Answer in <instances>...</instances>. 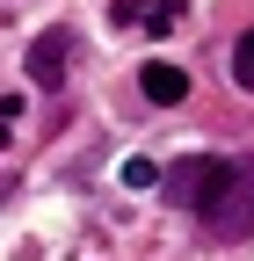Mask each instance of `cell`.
I'll list each match as a JSON object with an SVG mask.
<instances>
[{
  "label": "cell",
  "mask_w": 254,
  "mask_h": 261,
  "mask_svg": "<svg viewBox=\"0 0 254 261\" xmlns=\"http://www.w3.org/2000/svg\"><path fill=\"white\" fill-rule=\"evenodd\" d=\"M211 240H254V160H225L211 203H204Z\"/></svg>",
  "instance_id": "obj_1"
},
{
  "label": "cell",
  "mask_w": 254,
  "mask_h": 261,
  "mask_svg": "<svg viewBox=\"0 0 254 261\" xmlns=\"http://www.w3.org/2000/svg\"><path fill=\"white\" fill-rule=\"evenodd\" d=\"M66 73H73V37L66 29H44V37L29 44V80L37 87H66Z\"/></svg>",
  "instance_id": "obj_3"
},
{
  "label": "cell",
  "mask_w": 254,
  "mask_h": 261,
  "mask_svg": "<svg viewBox=\"0 0 254 261\" xmlns=\"http://www.w3.org/2000/svg\"><path fill=\"white\" fill-rule=\"evenodd\" d=\"M123 181H131V189H153V181H160V167H153V160H123Z\"/></svg>",
  "instance_id": "obj_7"
},
{
  "label": "cell",
  "mask_w": 254,
  "mask_h": 261,
  "mask_svg": "<svg viewBox=\"0 0 254 261\" xmlns=\"http://www.w3.org/2000/svg\"><path fill=\"white\" fill-rule=\"evenodd\" d=\"M233 80H240V87H254V29L233 44Z\"/></svg>",
  "instance_id": "obj_6"
},
{
  "label": "cell",
  "mask_w": 254,
  "mask_h": 261,
  "mask_svg": "<svg viewBox=\"0 0 254 261\" xmlns=\"http://www.w3.org/2000/svg\"><path fill=\"white\" fill-rule=\"evenodd\" d=\"M218 174H225V160H211V152H196V160H182V167L167 174V196L182 211H196L204 218V203H211V189H218Z\"/></svg>",
  "instance_id": "obj_2"
},
{
  "label": "cell",
  "mask_w": 254,
  "mask_h": 261,
  "mask_svg": "<svg viewBox=\"0 0 254 261\" xmlns=\"http://www.w3.org/2000/svg\"><path fill=\"white\" fill-rule=\"evenodd\" d=\"M138 87H145V102H182V94H189V73L167 65V58H153L145 73H138Z\"/></svg>",
  "instance_id": "obj_5"
},
{
  "label": "cell",
  "mask_w": 254,
  "mask_h": 261,
  "mask_svg": "<svg viewBox=\"0 0 254 261\" xmlns=\"http://www.w3.org/2000/svg\"><path fill=\"white\" fill-rule=\"evenodd\" d=\"M15 109H22V102H15V94H0V145H8V138H15Z\"/></svg>",
  "instance_id": "obj_8"
},
{
  "label": "cell",
  "mask_w": 254,
  "mask_h": 261,
  "mask_svg": "<svg viewBox=\"0 0 254 261\" xmlns=\"http://www.w3.org/2000/svg\"><path fill=\"white\" fill-rule=\"evenodd\" d=\"M109 22L116 29H145V37H167V29L182 22V0H116Z\"/></svg>",
  "instance_id": "obj_4"
}]
</instances>
